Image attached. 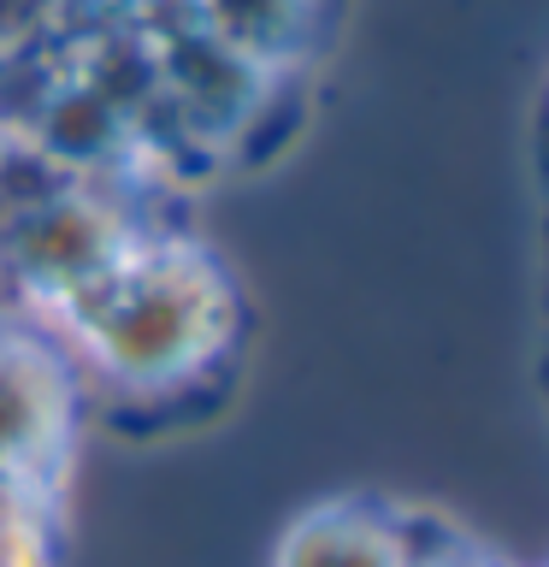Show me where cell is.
<instances>
[{
    "label": "cell",
    "mask_w": 549,
    "mask_h": 567,
    "mask_svg": "<svg viewBox=\"0 0 549 567\" xmlns=\"http://www.w3.org/2000/svg\"><path fill=\"white\" fill-rule=\"evenodd\" d=\"M89 367L124 396L159 402L207 384L237 349V290L219 260L189 243L131 248L95 290L71 301Z\"/></svg>",
    "instance_id": "cell-1"
},
{
    "label": "cell",
    "mask_w": 549,
    "mask_h": 567,
    "mask_svg": "<svg viewBox=\"0 0 549 567\" xmlns=\"http://www.w3.org/2000/svg\"><path fill=\"white\" fill-rule=\"evenodd\" d=\"M278 567H407V538L361 503H331L283 532Z\"/></svg>",
    "instance_id": "cell-4"
},
{
    "label": "cell",
    "mask_w": 549,
    "mask_h": 567,
    "mask_svg": "<svg viewBox=\"0 0 549 567\" xmlns=\"http://www.w3.org/2000/svg\"><path fill=\"white\" fill-rule=\"evenodd\" d=\"M71 432V384L53 354L0 343V485L24 491L53 467Z\"/></svg>",
    "instance_id": "cell-3"
},
{
    "label": "cell",
    "mask_w": 549,
    "mask_h": 567,
    "mask_svg": "<svg viewBox=\"0 0 549 567\" xmlns=\"http://www.w3.org/2000/svg\"><path fill=\"white\" fill-rule=\"evenodd\" d=\"M7 248L12 266L30 278V290L71 308L131 255V237H124L118 213H106L89 195H42L7 225Z\"/></svg>",
    "instance_id": "cell-2"
},
{
    "label": "cell",
    "mask_w": 549,
    "mask_h": 567,
    "mask_svg": "<svg viewBox=\"0 0 549 567\" xmlns=\"http://www.w3.org/2000/svg\"><path fill=\"white\" fill-rule=\"evenodd\" d=\"M0 567H53V526L24 491L0 485Z\"/></svg>",
    "instance_id": "cell-5"
}]
</instances>
